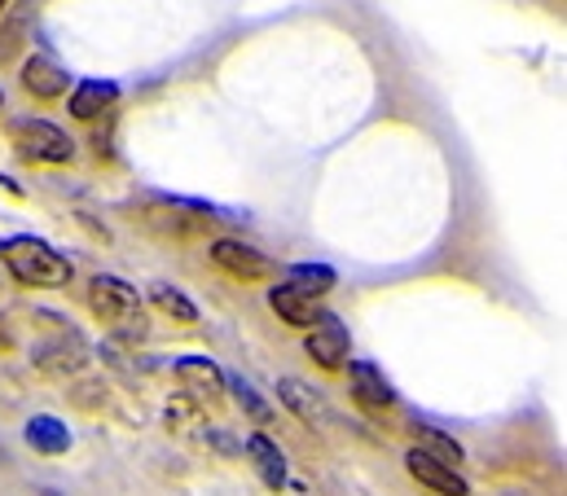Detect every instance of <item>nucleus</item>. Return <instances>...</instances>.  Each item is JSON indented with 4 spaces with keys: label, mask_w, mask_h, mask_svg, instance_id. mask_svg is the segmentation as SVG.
<instances>
[{
    "label": "nucleus",
    "mask_w": 567,
    "mask_h": 496,
    "mask_svg": "<svg viewBox=\"0 0 567 496\" xmlns=\"http://www.w3.org/2000/svg\"><path fill=\"white\" fill-rule=\"evenodd\" d=\"M405 466H410V475H414L419 484H426L431 493H440V496H466L471 493V488H466V479L457 475V466H444V462L426 457V453H419V448H410V453H405Z\"/></svg>",
    "instance_id": "9"
},
{
    "label": "nucleus",
    "mask_w": 567,
    "mask_h": 496,
    "mask_svg": "<svg viewBox=\"0 0 567 496\" xmlns=\"http://www.w3.org/2000/svg\"><path fill=\"white\" fill-rule=\"evenodd\" d=\"M27 444H31L35 453H44V457H58V453L71 448V431H66V422L40 413V417L27 422Z\"/></svg>",
    "instance_id": "13"
},
{
    "label": "nucleus",
    "mask_w": 567,
    "mask_h": 496,
    "mask_svg": "<svg viewBox=\"0 0 567 496\" xmlns=\"http://www.w3.org/2000/svg\"><path fill=\"white\" fill-rule=\"evenodd\" d=\"M176 378L198 404H220L225 400V370L216 361H207V356H181Z\"/></svg>",
    "instance_id": "6"
},
{
    "label": "nucleus",
    "mask_w": 567,
    "mask_h": 496,
    "mask_svg": "<svg viewBox=\"0 0 567 496\" xmlns=\"http://www.w3.org/2000/svg\"><path fill=\"white\" fill-rule=\"evenodd\" d=\"M225 391H234V400L243 404V413H247L251 422H274V404H269L243 373H225Z\"/></svg>",
    "instance_id": "16"
},
{
    "label": "nucleus",
    "mask_w": 567,
    "mask_h": 496,
    "mask_svg": "<svg viewBox=\"0 0 567 496\" xmlns=\"http://www.w3.org/2000/svg\"><path fill=\"white\" fill-rule=\"evenodd\" d=\"M348 348H352V334H348V326L339 321V317H321L317 326H308V339H303V352L312 356V365H321V370H343L348 365Z\"/></svg>",
    "instance_id": "4"
},
{
    "label": "nucleus",
    "mask_w": 567,
    "mask_h": 496,
    "mask_svg": "<svg viewBox=\"0 0 567 496\" xmlns=\"http://www.w3.org/2000/svg\"><path fill=\"white\" fill-rule=\"evenodd\" d=\"M13 149H18L22 163H71V154H75L71 136L58 124H49V120H31V124L18 127L13 132Z\"/></svg>",
    "instance_id": "3"
},
{
    "label": "nucleus",
    "mask_w": 567,
    "mask_h": 496,
    "mask_svg": "<svg viewBox=\"0 0 567 496\" xmlns=\"http://www.w3.org/2000/svg\"><path fill=\"white\" fill-rule=\"evenodd\" d=\"M89 308L97 312L102 326H111L115 334L124 339H145V317H142V299L128 281L120 277H93L89 286Z\"/></svg>",
    "instance_id": "2"
},
{
    "label": "nucleus",
    "mask_w": 567,
    "mask_h": 496,
    "mask_svg": "<svg viewBox=\"0 0 567 496\" xmlns=\"http://www.w3.org/2000/svg\"><path fill=\"white\" fill-rule=\"evenodd\" d=\"M414 435H419V453L426 457H435V462H444V466H462V444L457 440H449L444 431H435V426H414Z\"/></svg>",
    "instance_id": "17"
},
{
    "label": "nucleus",
    "mask_w": 567,
    "mask_h": 496,
    "mask_svg": "<svg viewBox=\"0 0 567 496\" xmlns=\"http://www.w3.org/2000/svg\"><path fill=\"white\" fill-rule=\"evenodd\" d=\"M0 264L22 281V286H40V290H58L71 281V259L58 255L40 238H4L0 242Z\"/></svg>",
    "instance_id": "1"
},
{
    "label": "nucleus",
    "mask_w": 567,
    "mask_h": 496,
    "mask_svg": "<svg viewBox=\"0 0 567 496\" xmlns=\"http://www.w3.org/2000/svg\"><path fill=\"white\" fill-rule=\"evenodd\" d=\"M115 102H120V84H111V80H84V84H75L66 111H71V120H97Z\"/></svg>",
    "instance_id": "12"
},
{
    "label": "nucleus",
    "mask_w": 567,
    "mask_h": 496,
    "mask_svg": "<svg viewBox=\"0 0 567 496\" xmlns=\"http://www.w3.org/2000/svg\"><path fill=\"white\" fill-rule=\"evenodd\" d=\"M278 400H282L299 422H308V426H317V431L334 422V413H330L326 395H321V391H312V386H308V382H299V378H278Z\"/></svg>",
    "instance_id": "7"
},
{
    "label": "nucleus",
    "mask_w": 567,
    "mask_h": 496,
    "mask_svg": "<svg viewBox=\"0 0 567 496\" xmlns=\"http://www.w3.org/2000/svg\"><path fill=\"white\" fill-rule=\"evenodd\" d=\"M0 106H4V93H0Z\"/></svg>",
    "instance_id": "20"
},
{
    "label": "nucleus",
    "mask_w": 567,
    "mask_h": 496,
    "mask_svg": "<svg viewBox=\"0 0 567 496\" xmlns=\"http://www.w3.org/2000/svg\"><path fill=\"white\" fill-rule=\"evenodd\" d=\"M212 259H216L229 277H243V281H265L269 272H278L265 250L247 247V242H238V238H220V242L212 247Z\"/></svg>",
    "instance_id": "5"
},
{
    "label": "nucleus",
    "mask_w": 567,
    "mask_h": 496,
    "mask_svg": "<svg viewBox=\"0 0 567 496\" xmlns=\"http://www.w3.org/2000/svg\"><path fill=\"white\" fill-rule=\"evenodd\" d=\"M66 71L58 66V62H49L44 53H31L27 62H22V89L31 93V97H40V102H53V97H62L66 93Z\"/></svg>",
    "instance_id": "11"
},
{
    "label": "nucleus",
    "mask_w": 567,
    "mask_h": 496,
    "mask_svg": "<svg viewBox=\"0 0 567 496\" xmlns=\"http://www.w3.org/2000/svg\"><path fill=\"white\" fill-rule=\"evenodd\" d=\"M150 303H154L158 312H167L172 321H185V326H194V321H198V308H194V299H189L185 290L167 286V281H154V286H150Z\"/></svg>",
    "instance_id": "15"
},
{
    "label": "nucleus",
    "mask_w": 567,
    "mask_h": 496,
    "mask_svg": "<svg viewBox=\"0 0 567 496\" xmlns=\"http://www.w3.org/2000/svg\"><path fill=\"white\" fill-rule=\"evenodd\" d=\"M269 308L282 317L286 326H299V330H308V326H317V321L326 317V308H321L312 294L295 290L290 281H282V286H274V290H269Z\"/></svg>",
    "instance_id": "10"
},
{
    "label": "nucleus",
    "mask_w": 567,
    "mask_h": 496,
    "mask_svg": "<svg viewBox=\"0 0 567 496\" xmlns=\"http://www.w3.org/2000/svg\"><path fill=\"white\" fill-rule=\"evenodd\" d=\"M4 4H9V0H0V13H4Z\"/></svg>",
    "instance_id": "19"
},
{
    "label": "nucleus",
    "mask_w": 567,
    "mask_h": 496,
    "mask_svg": "<svg viewBox=\"0 0 567 496\" xmlns=\"http://www.w3.org/2000/svg\"><path fill=\"white\" fill-rule=\"evenodd\" d=\"M348 386H352V400H357L361 409L383 413V409H392V404H396L392 382L374 370L370 361H352V365H348Z\"/></svg>",
    "instance_id": "8"
},
{
    "label": "nucleus",
    "mask_w": 567,
    "mask_h": 496,
    "mask_svg": "<svg viewBox=\"0 0 567 496\" xmlns=\"http://www.w3.org/2000/svg\"><path fill=\"white\" fill-rule=\"evenodd\" d=\"M286 281H290L295 290H303V294L321 299L326 290H334V268H330V264H295Z\"/></svg>",
    "instance_id": "18"
},
{
    "label": "nucleus",
    "mask_w": 567,
    "mask_h": 496,
    "mask_svg": "<svg viewBox=\"0 0 567 496\" xmlns=\"http://www.w3.org/2000/svg\"><path fill=\"white\" fill-rule=\"evenodd\" d=\"M247 457L256 462V471H260V479H265L269 488H282L286 484V457L269 435H251V440H247Z\"/></svg>",
    "instance_id": "14"
}]
</instances>
